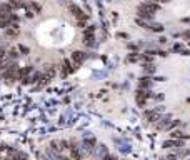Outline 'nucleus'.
Here are the masks:
<instances>
[{
    "label": "nucleus",
    "mask_w": 190,
    "mask_h": 160,
    "mask_svg": "<svg viewBox=\"0 0 190 160\" xmlns=\"http://www.w3.org/2000/svg\"><path fill=\"white\" fill-rule=\"evenodd\" d=\"M0 160H17V159L10 154V152H9V150L0 149Z\"/></svg>",
    "instance_id": "1"
}]
</instances>
